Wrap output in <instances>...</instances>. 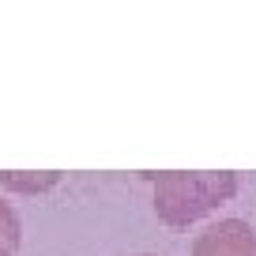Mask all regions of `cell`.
<instances>
[{
  "mask_svg": "<svg viewBox=\"0 0 256 256\" xmlns=\"http://www.w3.org/2000/svg\"><path fill=\"white\" fill-rule=\"evenodd\" d=\"M192 256H256V230L241 218H218L196 234Z\"/></svg>",
  "mask_w": 256,
  "mask_h": 256,
  "instance_id": "2",
  "label": "cell"
},
{
  "mask_svg": "<svg viewBox=\"0 0 256 256\" xmlns=\"http://www.w3.org/2000/svg\"><path fill=\"white\" fill-rule=\"evenodd\" d=\"M0 256H16V252H8V248H4V245H0Z\"/></svg>",
  "mask_w": 256,
  "mask_h": 256,
  "instance_id": "5",
  "label": "cell"
},
{
  "mask_svg": "<svg viewBox=\"0 0 256 256\" xmlns=\"http://www.w3.org/2000/svg\"><path fill=\"white\" fill-rule=\"evenodd\" d=\"M0 245L8 248V252H16L23 245V222H19L16 208L8 200H0Z\"/></svg>",
  "mask_w": 256,
  "mask_h": 256,
  "instance_id": "3",
  "label": "cell"
},
{
  "mask_svg": "<svg viewBox=\"0 0 256 256\" xmlns=\"http://www.w3.org/2000/svg\"><path fill=\"white\" fill-rule=\"evenodd\" d=\"M0 184H8V188H23V192H38V188L56 184V174H42V177H12V174H0Z\"/></svg>",
  "mask_w": 256,
  "mask_h": 256,
  "instance_id": "4",
  "label": "cell"
},
{
  "mask_svg": "<svg viewBox=\"0 0 256 256\" xmlns=\"http://www.w3.org/2000/svg\"><path fill=\"white\" fill-rule=\"evenodd\" d=\"M154 211L166 226H188L238 192L234 174H154Z\"/></svg>",
  "mask_w": 256,
  "mask_h": 256,
  "instance_id": "1",
  "label": "cell"
}]
</instances>
